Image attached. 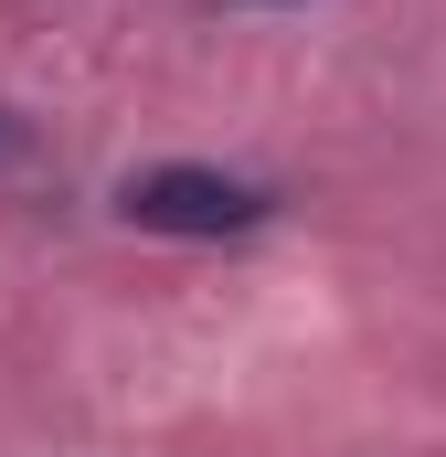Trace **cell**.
Instances as JSON below:
<instances>
[{
  "label": "cell",
  "instance_id": "obj_1",
  "mask_svg": "<svg viewBox=\"0 0 446 457\" xmlns=\"http://www.w3.org/2000/svg\"><path fill=\"white\" fill-rule=\"evenodd\" d=\"M117 213L138 234H255L266 224V181L202 170V160H160V170H128Z\"/></svg>",
  "mask_w": 446,
  "mask_h": 457
}]
</instances>
